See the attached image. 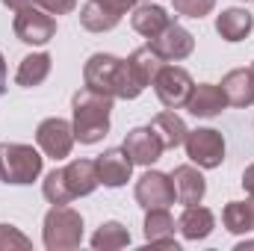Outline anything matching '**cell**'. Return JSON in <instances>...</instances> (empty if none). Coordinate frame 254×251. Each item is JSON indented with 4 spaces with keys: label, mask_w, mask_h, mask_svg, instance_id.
<instances>
[{
    "label": "cell",
    "mask_w": 254,
    "mask_h": 251,
    "mask_svg": "<svg viewBox=\"0 0 254 251\" xmlns=\"http://www.w3.org/2000/svg\"><path fill=\"white\" fill-rule=\"evenodd\" d=\"M116 98L104 95L98 89H77L71 98V125H74V139L80 145H98L110 133V113H113Z\"/></svg>",
    "instance_id": "1"
},
{
    "label": "cell",
    "mask_w": 254,
    "mask_h": 251,
    "mask_svg": "<svg viewBox=\"0 0 254 251\" xmlns=\"http://www.w3.org/2000/svg\"><path fill=\"white\" fill-rule=\"evenodd\" d=\"M83 83L89 89H98V92L122 98V101H136L145 92L136 83V77L130 74L127 60L113 57V54H92L83 65Z\"/></svg>",
    "instance_id": "2"
},
{
    "label": "cell",
    "mask_w": 254,
    "mask_h": 251,
    "mask_svg": "<svg viewBox=\"0 0 254 251\" xmlns=\"http://www.w3.org/2000/svg\"><path fill=\"white\" fill-rule=\"evenodd\" d=\"M45 154L24 142H0V181L6 187H30L42 178Z\"/></svg>",
    "instance_id": "3"
},
{
    "label": "cell",
    "mask_w": 254,
    "mask_h": 251,
    "mask_svg": "<svg viewBox=\"0 0 254 251\" xmlns=\"http://www.w3.org/2000/svg\"><path fill=\"white\" fill-rule=\"evenodd\" d=\"M42 243H45L48 251L80 249V243H83V216L68 204H54L45 213V222H42Z\"/></svg>",
    "instance_id": "4"
},
{
    "label": "cell",
    "mask_w": 254,
    "mask_h": 251,
    "mask_svg": "<svg viewBox=\"0 0 254 251\" xmlns=\"http://www.w3.org/2000/svg\"><path fill=\"white\" fill-rule=\"evenodd\" d=\"M12 30L18 36V42H24L30 48H45L57 36V18L51 12H45L42 6H27V9L15 12Z\"/></svg>",
    "instance_id": "5"
},
{
    "label": "cell",
    "mask_w": 254,
    "mask_h": 251,
    "mask_svg": "<svg viewBox=\"0 0 254 251\" xmlns=\"http://www.w3.org/2000/svg\"><path fill=\"white\" fill-rule=\"evenodd\" d=\"M184 148H187V157L190 163H195L198 169H219L225 163V136L213 127H195L187 133L184 139Z\"/></svg>",
    "instance_id": "6"
},
{
    "label": "cell",
    "mask_w": 254,
    "mask_h": 251,
    "mask_svg": "<svg viewBox=\"0 0 254 251\" xmlns=\"http://www.w3.org/2000/svg\"><path fill=\"white\" fill-rule=\"evenodd\" d=\"M192 86H195L192 74L175 63L163 65L157 80H154V92H157V98H160V104L166 110H184L192 95Z\"/></svg>",
    "instance_id": "7"
},
{
    "label": "cell",
    "mask_w": 254,
    "mask_h": 251,
    "mask_svg": "<svg viewBox=\"0 0 254 251\" xmlns=\"http://www.w3.org/2000/svg\"><path fill=\"white\" fill-rule=\"evenodd\" d=\"M36 142H39V151L51 160H65L71 157V148H74V125L65 122L60 116H51L45 119L42 125L36 127Z\"/></svg>",
    "instance_id": "8"
},
{
    "label": "cell",
    "mask_w": 254,
    "mask_h": 251,
    "mask_svg": "<svg viewBox=\"0 0 254 251\" xmlns=\"http://www.w3.org/2000/svg\"><path fill=\"white\" fill-rule=\"evenodd\" d=\"M148 45H151V51L163 63H184L187 57H192V51H195V36H192L184 24L172 21L160 36L148 39Z\"/></svg>",
    "instance_id": "9"
},
{
    "label": "cell",
    "mask_w": 254,
    "mask_h": 251,
    "mask_svg": "<svg viewBox=\"0 0 254 251\" xmlns=\"http://www.w3.org/2000/svg\"><path fill=\"white\" fill-rule=\"evenodd\" d=\"M136 204L142 210H157V207H172L175 204V184L172 175H163L157 169H148L139 181H136Z\"/></svg>",
    "instance_id": "10"
},
{
    "label": "cell",
    "mask_w": 254,
    "mask_h": 251,
    "mask_svg": "<svg viewBox=\"0 0 254 251\" xmlns=\"http://www.w3.org/2000/svg\"><path fill=\"white\" fill-rule=\"evenodd\" d=\"M127 151V157L133 160V166H154L160 157H163V142H160V136L154 133V127L145 125V127H133V130H127L125 136V145H122Z\"/></svg>",
    "instance_id": "11"
},
{
    "label": "cell",
    "mask_w": 254,
    "mask_h": 251,
    "mask_svg": "<svg viewBox=\"0 0 254 251\" xmlns=\"http://www.w3.org/2000/svg\"><path fill=\"white\" fill-rule=\"evenodd\" d=\"M172 184H175V201L184 204V207L201 204L204 195H207V181H204V175H201V169L195 163L178 166L172 172Z\"/></svg>",
    "instance_id": "12"
},
{
    "label": "cell",
    "mask_w": 254,
    "mask_h": 251,
    "mask_svg": "<svg viewBox=\"0 0 254 251\" xmlns=\"http://www.w3.org/2000/svg\"><path fill=\"white\" fill-rule=\"evenodd\" d=\"M95 163H98V178H101V184L110 187V189L125 187L127 181H130V175H133V160L127 157L125 148H107Z\"/></svg>",
    "instance_id": "13"
},
{
    "label": "cell",
    "mask_w": 254,
    "mask_h": 251,
    "mask_svg": "<svg viewBox=\"0 0 254 251\" xmlns=\"http://www.w3.org/2000/svg\"><path fill=\"white\" fill-rule=\"evenodd\" d=\"M175 228L178 222L172 219L169 207H157V210H145V225H142V234L151 246H160V249H181L178 240H175Z\"/></svg>",
    "instance_id": "14"
},
{
    "label": "cell",
    "mask_w": 254,
    "mask_h": 251,
    "mask_svg": "<svg viewBox=\"0 0 254 251\" xmlns=\"http://www.w3.org/2000/svg\"><path fill=\"white\" fill-rule=\"evenodd\" d=\"M172 21H175V18H172L160 3H154V0H148V3H136V6L130 9V27H133L139 36H145V39L160 36Z\"/></svg>",
    "instance_id": "15"
},
{
    "label": "cell",
    "mask_w": 254,
    "mask_h": 251,
    "mask_svg": "<svg viewBox=\"0 0 254 251\" xmlns=\"http://www.w3.org/2000/svg\"><path fill=\"white\" fill-rule=\"evenodd\" d=\"M225 107H228V98H225L222 86H216V83L192 86V95L187 101L190 116H195V119H216V116H222Z\"/></svg>",
    "instance_id": "16"
},
{
    "label": "cell",
    "mask_w": 254,
    "mask_h": 251,
    "mask_svg": "<svg viewBox=\"0 0 254 251\" xmlns=\"http://www.w3.org/2000/svg\"><path fill=\"white\" fill-rule=\"evenodd\" d=\"M222 92L228 98V107L246 110L254 104V71L252 68H234L222 77Z\"/></svg>",
    "instance_id": "17"
},
{
    "label": "cell",
    "mask_w": 254,
    "mask_h": 251,
    "mask_svg": "<svg viewBox=\"0 0 254 251\" xmlns=\"http://www.w3.org/2000/svg\"><path fill=\"white\" fill-rule=\"evenodd\" d=\"M252 30H254V18L243 9V6H228V9H222V12L216 15V33H219L225 42H231V45L249 39Z\"/></svg>",
    "instance_id": "18"
},
{
    "label": "cell",
    "mask_w": 254,
    "mask_h": 251,
    "mask_svg": "<svg viewBox=\"0 0 254 251\" xmlns=\"http://www.w3.org/2000/svg\"><path fill=\"white\" fill-rule=\"evenodd\" d=\"M216 228V216L213 210L201 207V204H192V207H184L181 219H178V231L184 234V240L190 243H198V240H207Z\"/></svg>",
    "instance_id": "19"
},
{
    "label": "cell",
    "mask_w": 254,
    "mask_h": 251,
    "mask_svg": "<svg viewBox=\"0 0 254 251\" xmlns=\"http://www.w3.org/2000/svg\"><path fill=\"white\" fill-rule=\"evenodd\" d=\"M65 181L74 192V198H86L92 195L95 189L101 187V178H98V163L95 160H71L65 166Z\"/></svg>",
    "instance_id": "20"
},
{
    "label": "cell",
    "mask_w": 254,
    "mask_h": 251,
    "mask_svg": "<svg viewBox=\"0 0 254 251\" xmlns=\"http://www.w3.org/2000/svg\"><path fill=\"white\" fill-rule=\"evenodd\" d=\"M51 68H54L51 54H45V51H39V54H27V57L18 63L15 83H18L21 89H36V86H42V83L51 77Z\"/></svg>",
    "instance_id": "21"
},
{
    "label": "cell",
    "mask_w": 254,
    "mask_h": 251,
    "mask_svg": "<svg viewBox=\"0 0 254 251\" xmlns=\"http://www.w3.org/2000/svg\"><path fill=\"white\" fill-rule=\"evenodd\" d=\"M151 127H154V133L160 136V142H163L166 151H169V148H181L184 139H187V133H190L187 122H184L175 110H163V113H157V116L151 119Z\"/></svg>",
    "instance_id": "22"
},
{
    "label": "cell",
    "mask_w": 254,
    "mask_h": 251,
    "mask_svg": "<svg viewBox=\"0 0 254 251\" xmlns=\"http://www.w3.org/2000/svg\"><path fill=\"white\" fill-rule=\"evenodd\" d=\"M119 24H122V15L113 12V9H107V6L98 3V0H86V3L80 6V27L89 30V33H110V30H116Z\"/></svg>",
    "instance_id": "23"
},
{
    "label": "cell",
    "mask_w": 254,
    "mask_h": 251,
    "mask_svg": "<svg viewBox=\"0 0 254 251\" xmlns=\"http://www.w3.org/2000/svg\"><path fill=\"white\" fill-rule=\"evenodd\" d=\"M163 65H166V63L151 51V45L136 48V51L127 57V68H130V74L136 77V83H139L142 89L154 86V80H157V74H160V68H163Z\"/></svg>",
    "instance_id": "24"
},
{
    "label": "cell",
    "mask_w": 254,
    "mask_h": 251,
    "mask_svg": "<svg viewBox=\"0 0 254 251\" xmlns=\"http://www.w3.org/2000/svg\"><path fill=\"white\" fill-rule=\"evenodd\" d=\"M222 225H225V231L234 234V237L252 234L254 231V207H252V201H228L225 210H222Z\"/></svg>",
    "instance_id": "25"
},
{
    "label": "cell",
    "mask_w": 254,
    "mask_h": 251,
    "mask_svg": "<svg viewBox=\"0 0 254 251\" xmlns=\"http://www.w3.org/2000/svg\"><path fill=\"white\" fill-rule=\"evenodd\" d=\"M125 246H130V231L122 222H104L92 237V249L95 251H119Z\"/></svg>",
    "instance_id": "26"
},
{
    "label": "cell",
    "mask_w": 254,
    "mask_h": 251,
    "mask_svg": "<svg viewBox=\"0 0 254 251\" xmlns=\"http://www.w3.org/2000/svg\"><path fill=\"white\" fill-rule=\"evenodd\" d=\"M42 195H45L48 204H71V201H74V192H71L68 181H65V169H54V172L45 175V181H42Z\"/></svg>",
    "instance_id": "27"
},
{
    "label": "cell",
    "mask_w": 254,
    "mask_h": 251,
    "mask_svg": "<svg viewBox=\"0 0 254 251\" xmlns=\"http://www.w3.org/2000/svg\"><path fill=\"white\" fill-rule=\"evenodd\" d=\"M27 251L33 249V240L24 234V231H18L15 225H6V222H0V251Z\"/></svg>",
    "instance_id": "28"
},
{
    "label": "cell",
    "mask_w": 254,
    "mask_h": 251,
    "mask_svg": "<svg viewBox=\"0 0 254 251\" xmlns=\"http://www.w3.org/2000/svg\"><path fill=\"white\" fill-rule=\"evenodd\" d=\"M175 6V15H184V18H204L216 9V0H172Z\"/></svg>",
    "instance_id": "29"
},
{
    "label": "cell",
    "mask_w": 254,
    "mask_h": 251,
    "mask_svg": "<svg viewBox=\"0 0 254 251\" xmlns=\"http://www.w3.org/2000/svg\"><path fill=\"white\" fill-rule=\"evenodd\" d=\"M36 6H42L45 12H51L54 18L57 15H68L77 9V0H36Z\"/></svg>",
    "instance_id": "30"
},
{
    "label": "cell",
    "mask_w": 254,
    "mask_h": 251,
    "mask_svg": "<svg viewBox=\"0 0 254 251\" xmlns=\"http://www.w3.org/2000/svg\"><path fill=\"white\" fill-rule=\"evenodd\" d=\"M98 3H104L107 9H113V12H119V15L125 18V15L136 6V3H139V0H98Z\"/></svg>",
    "instance_id": "31"
},
{
    "label": "cell",
    "mask_w": 254,
    "mask_h": 251,
    "mask_svg": "<svg viewBox=\"0 0 254 251\" xmlns=\"http://www.w3.org/2000/svg\"><path fill=\"white\" fill-rule=\"evenodd\" d=\"M243 189H246V192L254 198V163L246 169V172H243Z\"/></svg>",
    "instance_id": "32"
},
{
    "label": "cell",
    "mask_w": 254,
    "mask_h": 251,
    "mask_svg": "<svg viewBox=\"0 0 254 251\" xmlns=\"http://www.w3.org/2000/svg\"><path fill=\"white\" fill-rule=\"evenodd\" d=\"M3 6H6V9H12V12H18V9L36 6V0H3Z\"/></svg>",
    "instance_id": "33"
},
{
    "label": "cell",
    "mask_w": 254,
    "mask_h": 251,
    "mask_svg": "<svg viewBox=\"0 0 254 251\" xmlns=\"http://www.w3.org/2000/svg\"><path fill=\"white\" fill-rule=\"evenodd\" d=\"M6 83H9V80H6V60H3V54H0V95L9 89Z\"/></svg>",
    "instance_id": "34"
},
{
    "label": "cell",
    "mask_w": 254,
    "mask_h": 251,
    "mask_svg": "<svg viewBox=\"0 0 254 251\" xmlns=\"http://www.w3.org/2000/svg\"><path fill=\"white\" fill-rule=\"evenodd\" d=\"M246 249H254V240H243V243H237V251H246Z\"/></svg>",
    "instance_id": "35"
},
{
    "label": "cell",
    "mask_w": 254,
    "mask_h": 251,
    "mask_svg": "<svg viewBox=\"0 0 254 251\" xmlns=\"http://www.w3.org/2000/svg\"><path fill=\"white\" fill-rule=\"evenodd\" d=\"M139 3H148V0H139Z\"/></svg>",
    "instance_id": "36"
},
{
    "label": "cell",
    "mask_w": 254,
    "mask_h": 251,
    "mask_svg": "<svg viewBox=\"0 0 254 251\" xmlns=\"http://www.w3.org/2000/svg\"><path fill=\"white\" fill-rule=\"evenodd\" d=\"M252 207H254V198H252Z\"/></svg>",
    "instance_id": "37"
},
{
    "label": "cell",
    "mask_w": 254,
    "mask_h": 251,
    "mask_svg": "<svg viewBox=\"0 0 254 251\" xmlns=\"http://www.w3.org/2000/svg\"><path fill=\"white\" fill-rule=\"evenodd\" d=\"M249 3H254V0H249Z\"/></svg>",
    "instance_id": "38"
},
{
    "label": "cell",
    "mask_w": 254,
    "mask_h": 251,
    "mask_svg": "<svg viewBox=\"0 0 254 251\" xmlns=\"http://www.w3.org/2000/svg\"><path fill=\"white\" fill-rule=\"evenodd\" d=\"M252 71H254V65H252Z\"/></svg>",
    "instance_id": "39"
}]
</instances>
